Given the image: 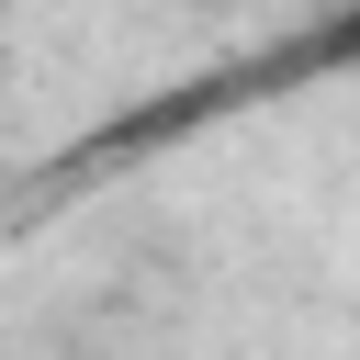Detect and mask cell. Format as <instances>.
<instances>
[]
</instances>
